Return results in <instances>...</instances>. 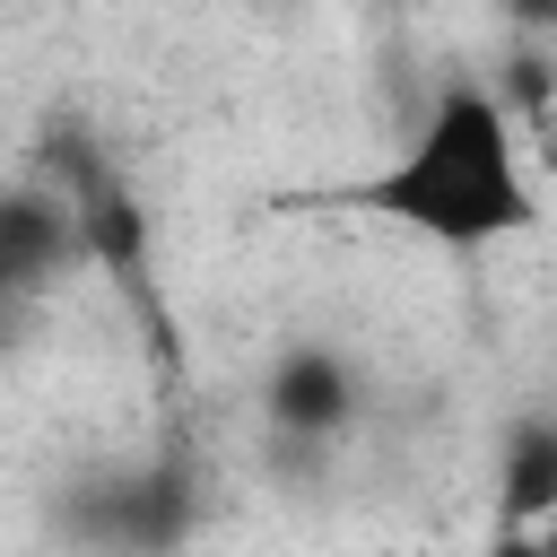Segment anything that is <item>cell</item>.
<instances>
[{
	"label": "cell",
	"mask_w": 557,
	"mask_h": 557,
	"mask_svg": "<svg viewBox=\"0 0 557 557\" xmlns=\"http://www.w3.org/2000/svg\"><path fill=\"white\" fill-rule=\"evenodd\" d=\"M557 513V418H513L505 426V453H496V522L505 531H531Z\"/></svg>",
	"instance_id": "5"
},
{
	"label": "cell",
	"mask_w": 557,
	"mask_h": 557,
	"mask_svg": "<svg viewBox=\"0 0 557 557\" xmlns=\"http://www.w3.org/2000/svg\"><path fill=\"white\" fill-rule=\"evenodd\" d=\"M44 183L70 200V218H78V244H87V261L148 313V331L165 339V313H157V270H148V218H139V200H131V183L113 174V157H96V139L87 131H52V148H44Z\"/></svg>",
	"instance_id": "2"
},
{
	"label": "cell",
	"mask_w": 557,
	"mask_h": 557,
	"mask_svg": "<svg viewBox=\"0 0 557 557\" xmlns=\"http://www.w3.org/2000/svg\"><path fill=\"white\" fill-rule=\"evenodd\" d=\"M70 261H87L70 200H61L52 183H17V191H0V296L26 305V296L52 287V270H70Z\"/></svg>",
	"instance_id": "4"
},
{
	"label": "cell",
	"mask_w": 557,
	"mask_h": 557,
	"mask_svg": "<svg viewBox=\"0 0 557 557\" xmlns=\"http://www.w3.org/2000/svg\"><path fill=\"white\" fill-rule=\"evenodd\" d=\"M531 557H557V513H548V522H531Z\"/></svg>",
	"instance_id": "8"
},
{
	"label": "cell",
	"mask_w": 557,
	"mask_h": 557,
	"mask_svg": "<svg viewBox=\"0 0 557 557\" xmlns=\"http://www.w3.org/2000/svg\"><path fill=\"white\" fill-rule=\"evenodd\" d=\"M339 209L409 226V235H426L444 252H487V244L540 226V191L522 174L513 113L479 78H444L435 104H426V122L400 139V157L374 165V174H357L339 191Z\"/></svg>",
	"instance_id": "1"
},
{
	"label": "cell",
	"mask_w": 557,
	"mask_h": 557,
	"mask_svg": "<svg viewBox=\"0 0 557 557\" xmlns=\"http://www.w3.org/2000/svg\"><path fill=\"white\" fill-rule=\"evenodd\" d=\"M357 366L339 357V348H322V339H296V348H278L270 357V374H261V418H270V435H305V444H339L348 426H357Z\"/></svg>",
	"instance_id": "3"
},
{
	"label": "cell",
	"mask_w": 557,
	"mask_h": 557,
	"mask_svg": "<svg viewBox=\"0 0 557 557\" xmlns=\"http://www.w3.org/2000/svg\"><path fill=\"white\" fill-rule=\"evenodd\" d=\"M487 557H531V531H505V522H496V531H487Z\"/></svg>",
	"instance_id": "7"
},
{
	"label": "cell",
	"mask_w": 557,
	"mask_h": 557,
	"mask_svg": "<svg viewBox=\"0 0 557 557\" xmlns=\"http://www.w3.org/2000/svg\"><path fill=\"white\" fill-rule=\"evenodd\" d=\"M496 9H505V26H513V35H540V44L557 35V0H496Z\"/></svg>",
	"instance_id": "6"
}]
</instances>
